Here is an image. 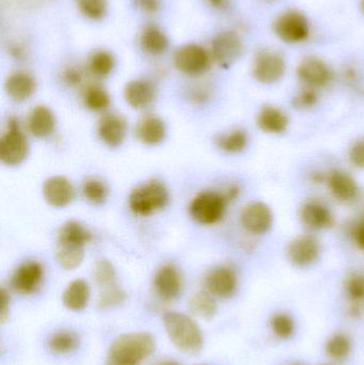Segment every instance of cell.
Returning <instances> with one entry per match:
<instances>
[{"label": "cell", "instance_id": "35", "mask_svg": "<svg viewBox=\"0 0 364 365\" xmlns=\"http://www.w3.org/2000/svg\"><path fill=\"white\" fill-rule=\"evenodd\" d=\"M83 192L85 199L93 204H102L107 199L108 189L106 185L98 179L87 180L83 185Z\"/></svg>", "mask_w": 364, "mask_h": 365}, {"label": "cell", "instance_id": "2", "mask_svg": "<svg viewBox=\"0 0 364 365\" xmlns=\"http://www.w3.org/2000/svg\"><path fill=\"white\" fill-rule=\"evenodd\" d=\"M164 326L171 342L186 354H197L203 346V336L199 326L183 313L167 312Z\"/></svg>", "mask_w": 364, "mask_h": 365}, {"label": "cell", "instance_id": "11", "mask_svg": "<svg viewBox=\"0 0 364 365\" xmlns=\"http://www.w3.org/2000/svg\"><path fill=\"white\" fill-rule=\"evenodd\" d=\"M44 269L36 261H28L21 264L11 279V287L21 295L34 293L42 282Z\"/></svg>", "mask_w": 364, "mask_h": 365}, {"label": "cell", "instance_id": "16", "mask_svg": "<svg viewBox=\"0 0 364 365\" xmlns=\"http://www.w3.org/2000/svg\"><path fill=\"white\" fill-rule=\"evenodd\" d=\"M154 287L162 299L173 300L179 296L182 289V279L179 270L172 265H165L156 272Z\"/></svg>", "mask_w": 364, "mask_h": 365}, {"label": "cell", "instance_id": "1", "mask_svg": "<svg viewBox=\"0 0 364 365\" xmlns=\"http://www.w3.org/2000/svg\"><path fill=\"white\" fill-rule=\"evenodd\" d=\"M154 349L155 340L151 334H123L111 345L107 365H138L152 355Z\"/></svg>", "mask_w": 364, "mask_h": 365}, {"label": "cell", "instance_id": "9", "mask_svg": "<svg viewBox=\"0 0 364 365\" xmlns=\"http://www.w3.org/2000/svg\"><path fill=\"white\" fill-rule=\"evenodd\" d=\"M244 44L239 34L224 31L217 34L212 43V58L222 68H229L243 55Z\"/></svg>", "mask_w": 364, "mask_h": 365}, {"label": "cell", "instance_id": "7", "mask_svg": "<svg viewBox=\"0 0 364 365\" xmlns=\"http://www.w3.org/2000/svg\"><path fill=\"white\" fill-rule=\"evenodd\" d=\"M212 55L198 44H186L175 53V66L180 72L189 76L204 74L211 66Z\"/></svg>", "mask_w": 364, "mask_h": 365}, {"label": "cell", "instance_id": "8", "mask_svg": "<svg viewBox=\"0 0 364 365\" xmlns=\"http://www.w3.org/2000/svg\"><path fill=\"white\" fill-rule=\"evenodd\" d=\"M286 70V60L279 51L263 49L254 58V78L262 83H274L284 77Z\"/></svg>", "mask_w": 364, "mask_h": 365}, {"label": "cell", "instance_id": "28", "mask_svg": "<svg viewBox=\"0 0 364 365\" xmlns=\"http://www.w3.org/2000/svg\"><path fill=\"white\" fill-rule=\"evenodd\" d=\"M188 306H189L190 312L200 319H213L217 312V304L215 300L207 292H199L194 294L190 298Z\"/></svg>", "mask_w": 364, "mask_h": 365}, {"label": "cell", "instance_id": "32", "mask_svg": "<svg viewBox=\"0 0 364 365\" xmlns=\"http://www.w3.org/2000/svg\"><path fill=\"white\" fill-rule=\"evenodd\" d=\"M83 102L87 108L94 111H103L110 105V96L103 88L98 86H90L85 88L83 93Z\"/></svg>", "mask_w": 364, "mask_h": 365}, {"label": "cell", "instance_id": "5", "mask_svg": "<svg viewBox=\"0 0 364 365\" xmlns=\"http://www.w3.org/2000/svg\"><path fill=\"white\" fill-rule=\"evenodd\" d=\"M274 31L280 40L290 44L307 40L310 34L307 17L297 10H288L276 17Z\"/></svg>", "mask_w": 364, "mask_h": 365}, {"label": "cell", "instance_id": "6", "mask_svg": "<svg viewBox=\"0 0 364 365\" xmlns=\"http://www.w3.org/2000/svg\"><path fill=\"white\" fill-rule=\"evenodd\" d=\"M228 202L222 193L204 191L199 193L189 206L190 215L202 225H214L224 217Z\"/></svg>", "mask_w": 364, "mask_h": 365}, {"label": "cell", "instance_id": "33", "mask_svg": "<svg viewBox=\"0 0 364 365\" xmlns=\"http://www.w3.org/2000/svg\"><path fill=\"white\" fill-rule=\"evenodd\" d=\"M78 339L73 332L61 331L53 334L48 341V347L56 354H68L76 349Z\"/></svg>", "mask_w": 364, "mask_h": 365}, {"label": "cell", "instance_id": "36", "mask_svg": "<svg viewBox=\"0 0 364 365\" xmlns=\"http://www.w3.org/2000/svg\"><path fill=\"white\" fill-rule=\"evenodd\" d=\"M115 278V272L110 262L100 259L94 266L93 279L98 287H108L113 285Z\"/></svg>", "mask_w": 364, "mask_h": 365}, {"label": "cell", "instance_id": "19", "mask_svg": "<svg viewBox=\"0 0 364 365\" xmlns=\"http://www.w3.org/2000/svg\"><path fill=\"white\" fill-rule=\"evenodd\" d=\"M301 220L310 229L322 230L333 227L335 222L331 210L320 202H308L301 210Z\"/></svg>", "mask_w": 364, "mask_h": 365}, {"label": "cell", "instance_id": "14", "mask_svg": "<svg viewBox=\"0 0 364 365\" xmlns=\"http://www.w3.org/2000/svg\"><path fill=\"white\" fill-rule=\"evenodd\" d=\"M128 130L125 119L118 113H107L98 122V133L100 138L111 148L123 143Z\"/></svg>", "mask_w": 364, "mask_h": 365}, {"label": "cell", "instance_id": "21", "mask_svg": "<svg viewBox=\"0 0 364 365\" xmlns=\"http://www.w3.org/2000/svg\"><path fill=\"white\" fill-rule=\"evenodd\" d=\"M328 187L336 199L341 202L353 201L358 195V186L348 173L335 170L328 175Z\"/></svg>", "mask_w": 364, "mask_h": 365}, {"label": "cell", "instance_id": "49", "mask_svg": "<svg viewBox=\"0 0 364 365\" xmlns=\"http://www.w3.org/2000/svg\"><path fill=\"white\" fill-rule=\"evenodd\" d=\"M312 180H313L316 182H321L324 181V175H323V173H313V175H312Z\"/></svg>", "mask_w": 364, "mask_h": 365}, {"label": "cell", "instance_id": "26", "mask_svg": "<svg viewBox=\"0 0 364 365\" xmlns=\"http://www.w3.org/2000/svg\"><path fill=\"white\" fill-rule=\"evenodd\" d=\"M90 299V289L85 280L73 281L64 291L62 300L63 304L72 311H80L87 307Z\"/></svg>", "mask_w": 364, "mask_h": 365}, {"label": "cell", "instance_id": "39", "mask_svg": "<svg viewBox=\"0 0 364 365\" xmlns=\"http://www.w3.org/2000/svg\"><path fill=\"white\" fill-rule=\"evenodd\" d=\"M318 92L316 91L314 88L306 87L298 92L294 100H293V105L297 109H309L313 107L318 103Z\"/></svg>", "mask_w": 364, "mask_h": 365}, {"label": "cell", "instance_id": "41", "mask_svg": "<svg viewBox=\"0 0 364 365\" xmlns=\"http://www.w3.org/2000/svg\"><path fill=\"white\" fill-rule=\"evenodd\" d=\"M348 295L355 300L364 298V276L363 274H353L348 281Z\"/></svg>", "mask_w": 364, "mask_h": 365}, {"label": "cell", "instance_id": "34", "mask_svg": "<svg viewBox=\"0 0 364 365\" xmlns=\"http://www.w3.org/2000/svg\"><path fill=\"white\" fill-rule=\"evenodd\" d=\"M76 4L81 14L92 21L104 19L108 9L107 0H76Z\"/></svg>", "mask_w": 364, "mask_h": 365}, {"label": "cell", "instance_id": "17", "mask_svg": "<svg viewBox=\"0 0 364 365\" xmlns=\"http://www.w3.org/2000/svg\"><path fill=\"white\" fill-rule=\"evenodd\" d=\"M156 91L153 83L143 79L130 81L124 89L126 102L134 109L147 108L155 100Z\"/></svg>", "mask_w": 364, "mask_h": 365}, {"label": "cell", "instance_id": "27", "mask_svg": "<svg viewBox=\"0 0 364 365\" xmlns=\"http://www.w3.org/2000/svg\"><path fill=\"white\" fill-rule=\"evenodd\" d=\"M140 44L143 51L151 55H160L168 48V38L160 27L147 26L140 36Z\"/></svg>", "mask_w": 364, "mask_h": 365}, {"label": "cell", "instance_id": "42", "mask_svg": "<svg viewBox=\"0 0 364 365\" xmlns=\"http://www.w3.org/2000/svg\"><path fill=\"white\" fill-rule=\"evenodd\" d=\"M62 78H63L64 83L66 85L75 87V86L80 85L83 83V74L78 68L70 66V68H66L63 73H62Z\"/></svg>", "mask_w": 364, "mask_h": 365}, {"label": "cell", "instance_id": "4", "mask_svg": "<svg viewBox=\"0 0 364 365\" xmlns=\"http://www.w3.org/2000/svg\"><path fill=\"white\" fill-rule=\"evenodd\" d=\"M29 145L16 118H11L0 141V160L6 166H19L27 158Z\"/></svg>", "mask_w": 364, "mask_h": 365}, {"label": "cell", "instance_id": "50", "mask_svg": "<svg viewBox=\"0 0 364 365\" xmlns=\"http://www.w3.org/2000/svg\"><path fill=\"white\" fill-rule=\"evenodd\" d=\"M160 365H180V364L175 361H165V362H162V364H160Z\"/></svg>", "mask_w": 364, "mask_h": 365}, {"label": "cell", "instance_id": "44", "mask_svg": "<svg viewBox=\"0 0 364 365\" xmlns=\"http://www.w3.org/2000/svg\"><path fill=\"white\" fill-rule=\"evenodd\" d=\"M137 6L143 12L153 14L160 10V0H136Z\"/></svg>", "mask_w": 364, "mask_h": 365}, {"label": "cell", "instance_id": "47", "mask_svg": "<svg viewBox=\"0 0 364 365\" xmlns=\"http://www.w3.org/2000/svg\"><path fill=\"white\" fill-rule=\"evenodd\" d=\"M355 240L358 246L364 250V220L357 225L356 231H355Z\"/></svg>", "mask_w": 364, "mask_h": 365}, {"label": "cell", "instance_id": "45", "mask_svg": "<svg viewBox=\"0 0 364 365\" xmlns=\"http://www.w3.org/2000/svg\"><path fill=\"white\" fill-rule=\"evenodd\" d=\"M9 302H10V297L9 294L6 293V289H1V310H0V321L2 323L6 321L9 317Z\"/></svg>", "mask_w": 364, "mask_h": 365}, {"label": "cell", "instance_id": "24", "mask_svg": "<svg viewBox=\"0 0 364 365\" xmlns=\"http://www.w3.org/2000/svg\"><path fill=\"white\" fill-rule=\"evenodd\" d=\"M137 136L139 140L145 145H158L166 136V126L164 121L154 115L143 118L137 126Z\"/></svg>", "mask_w": 364, "mask_h": 365}, {"label": "cell", "instance_id": "43", "mask_svg": "<svg viewBox=\"0 0 364 365\" xmlns=\"http://www.w3.org/2000/svg\"><path fill=\"white\" fill-rule=\"evenodd\" d=\"M350 160L357 168L364 169V140H359L353 145Z\"/></svg>", "mask_w": 364, "mask_h": 365}, {"label": "cell", "instance_id": "13", "mask_svg": "<svg viewBox=\"0 0 364 365\" xmlns=\"http://www.w3.org/2000/svg\"><path fill=\"white\" fill-rule=\"evenodd\" d=\"M320 255V242L311 235L299 236L288 247V259L298 267L312 265L318 261Z\"/></svg>", "mask_w": 364, "mask_h": 365}, {"label": "cell", "instance_id": "20", "mask_svg": "<svg viewBox=\"0 0 364 365\" xmlns=\"http://www.w3.org/2000/svg\"><path fill=\"white\" fill-rule=\"evenodd\" d=\"M36 89V79L26 72L11 74L6 81V91L15 102H24L33 96Z\"/></svg>", "mask_w": 364, "mask_h": 365}, {"label": "cell", "instance_id": "3", "mask_svg": "<svg viewBox=\"0 0 364 365\" xmlns=\"http://www.w3.org/2000/svg\"><path fill=\"white\" fill-rule=\"evenodd\" d=\"M167 187L160 181H150L135 188L130 195V207L139 216H149L168 204Z\"/></svg>", "mask_w": 364, "mask_h": 365}, {"label": "cell", "instance_id": "18", "mask_svg": "<svg viewBox=\"0 0 364 365\" xmlns=\"http://www.w3.org/2000/svg\"><path fill=\"white\" fill-rule=\"evenodd\" d=\"M237 287V278L231 268L218 267L212 270L207 278V287L212 295L219 298H228L234 294Z\"/></svg>", "mask_w": 364, "mask_h": 365}, {"label": "cell", "instance_id": "23", "mask_svg": "<svg viewBox=\"0 0 364 365\" xmlns=\"http://www.w3.org/2000/svg\"><path fill=\"white\" fill-rule=\"evenodd\" d=\"M258 125L263 132L269 134H281L288 126V118L281 109L265 106L258 115Z\"/></svg>", "mask_w": 364, "mask_h": 365}, {"label": "cell", "instance_id": "48", "mask_svg": "<svg viewBox=\"0 0 364 365\" xmlns=\"http://www.w3.org/2000/svg\"><path fill=\"white\" fill-rule=\"evenodd\" d=\"M209 2L214 8H222L226 4L227 0H209Z\"/></svg>", "mask_w": 364, "mask_h": 365}, {"label": "cell", "instance_id": "38", "mask_svg": "<svg viewBox=\"0 0 364 365\" xmlns=\"http://www.w3.org/2000/svg\"><path fill=\"white\" fill-rule=\"evenodd\" d=\"M327 351H328L329 355L335 359H343L350 353V341L344 336H333L327 345Z\"/></svg>", "mask_w": 364, "mask_h": 365}, {"label": "cell", "instance_id": "46", "mask_svg": "<svg viewBox=\"0 0 364 365\" xmlns=\"http://www.w3.org/2000/svg\"><path fill=\"white\" fill-rule=\"evenodd\" d=\"M239 192H241V189L237 185H231L228 188L226 189L222 195H224V199H226L227 202L234 201L235 199H237V197L239 195Z\"/></svg>", "mask_w": 364, "mask_h": 365}, {"label": "cell", "instance_id": "29", "mask_svg": "<svg viewBox=\"0 0 364 365\" xmlns=\"http://www.w3.org/2000/svg\"><path fill=\"white\" fill-rule=\"evenodd\" d=\"M115 68V58L109 51H98L89 59V70L94 76L106 77Z\"/></svg>", "mask_w": 364, "mask_h": 365}, {"label": "cell", "instance_id": "12", "mask_svg": "<svg viewBox=\"0 0 364 365\" xmlns=\"http://www.w3.org/2000/svg\"><path fill=\"white\" fill-rule=\"evenodd\" d=\"M241 221L246 231L261 235L271 230L273 225V214L266 204L254 202L245 206L241 212Z\"/></svg>", "mask_w": 364, "mask_h": 365}, {"label": "cell", "instance_id": "40", "mask_svg": "<svg viewBox=\"0 0 364 365\" xmlns=\"http://www.w3.org/2000/svg\"><path fill=\"white\" fill-rule=\"evenodd\" d=\"M274 332L281 338H288L294 331V323L286 314H278L271 321Z\"/></svg>", "mask_w": 364, "mask_h": 365}, {"label": "cell", "instance_id": "37", "mask_svg": "<svg viewBox=\"0 0 364 365\" xmlns=\"http://www.w3.org/2000/svg\"><path fill=\"white\" fill-rule=\"evenodd\" d=\"M126 299V293L123 289L115 285L106 287L98 298V307L103 310L113 308L123 304Z\"/></svg>", "mask_w": 364, "mask_h": 365}, {"label": "cell", "instance_id": "30", "mask_svg": "<svg viewBox=\"0 0 364 365\" xmlns=\"http://www.w3.org/2000/svg\"><path fill=\"white\" fill-rule=\"evenodd\" d=\"M247 143V134L241 130H232L220 135L217 138L218 147L228 153H239L245 149Z\"/></svg>", "mask_w": 364, "mask_h": 365}, {"label": "cell", "instance_id": "31", "mask_svg": "<svg viewBox=\"0 0 364 365\" xmlns=\"http://www.w3.org/2000/svg\"><path fill=\"white\" fill-rule=\"evenodd\" d=\"M85 257V249L78 246H59L57 261L64 269L72 270L78 267Z\"/></svg>", "mask_w": 364, "mask_h": 365}, {"label": "cell", "instance_id": "15", "mask_svg": "<svg viewBox=\"0 0 364 365\" xmlns=\"http://www.w3.org/2000/svg\"><path fill=\"white\" fill-rule=\"evenodd\" d=\"M43 195L51 206L64 207L74 199V187L66 178L53 177L44 182Z\"/></svg>", "mask_w": 364, "mask_h": 365}, {"label": "cell", "instance_id": "25", "mask_svg": "<svg viewBox=\"0 0 364 365\" xmlns=\"http://www.w3.org/2000/svg\"><path fill=\"white\" fill-rule=\"evenodd\" d=\"M92 234L85 225L77 221H68L62 225L58 234V246L85 247L91 242Z\"/></svg>", "mask_w": 364, "mask_h": 365}, {"label": "cell", "instance_id": "51", "mask_svg": "<svg viewBox=\"0 0 364 365\" xmlns=\"http://www.w3.org/2000/svg\"><path fill=\"white\" fill-rule=\"evenodd\" d=\"M361 9H363V11L364 12V0H361Z\"/></svg>", "mask_w": 364, "mask_h": 365}, {"label": "cell", "instance_id": "10", "mask_svg": "<svg viewBox=\"0 0 364 365\" xmlns=\"http://www.w3.org/2000/svg\"><path fill=\"white\" fill-rule=\"evenodd\" d=\"M299 79L308 87L321 88L328 85L333 78L331 68L320 58L308 57L297 68Z\"/></svg>", "mask_w": 364, "mask_h": 365}, {"label": "cell", "instance_id": "22", "mask_svg": "<svg viewBox=\"0 0 364 365\" xmlns=\"http://www.w3.org/2000/svg\"><path fill=\"white\" fill-rule=\"evenodd\" d=\"M56 120L51 109L38 106L32 109L28 118V128L33 136L44 138L49 136L55 128Z\"/></svg>", "mask_w": 364, "mask_h": 365}]
</instances>
